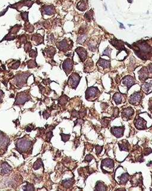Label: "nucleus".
<instances>
[{
    "label": "nucleus",
    "mask_w": 152,
    "mask_h": 191,
    "mask_svg": "<svg viewBox=\"0 0 152 191\" xmlns=\"http://www.w3.org/2000/svg\"><path fill=\"white\" fill-rule=\"evenodd\" d=\"M111 52H112V49L109 48V47H108L107 48H106V50H105V51H103V54H102V55H107L109 57H111Z\"/></svg>",
    "instance_id": "nucleus-31"
},
{
    "label": "nucleus",
    "mask_w": 152,
    "mask_h": 191,
    "mask_svg": "<svg viewBox=\"0 0 152 191\" xmlns=\"http://www.w3.org/2000/svg\"><path fill=\"white\" fill-rule=\"evenodd\" d=\"M134 110L131 107H128L127 108L124 109L122 112V115L123 118H127V119H130L132 116L134 114Z\"/></svg>",
    "instance_id": "nucleus-13"
},
{
    "label": "nucleus",
    "mask_w": 152,
    "mask_h": 191,
    "mask_svg": "<svg viewBox=\"0 0 152 191\" xmlns=\"http://www.w3.org/2000/svg\"><path fill=\"white\" fill-rule=\"evenodd\" d=\"M119 114V110L118 108H115L114 109V113H113V116H114V118L118 116Z\"/></svg>",
    "instance_id": "nucleus-45"
},
{
    "label": "nucleus",
    "mask_w": 152,
    "mask_h": 191,
    "mask_svg": "<svg viewBox=\"0 0 152 191\" xmlns=\"http://www.w3.org/2000/svg\"><path fill=\"white\" fill-rule=\"evenodd\" d=\"M142 88H143V90L144 92H146V94H149L150 90L152 88V83L145 82L144 84H143Z\"/></svg>",
    "instance_id": "nucleus-23"
},
{
    "label": "nucleus",
    "mask_w": 152,
    "mask_h": 191,
    "mask_svg": "<svg viewBox=\"0 0 152 191\" xmlns=\"http://www.w3.org/2000/svg\"><path fill=\"white\" fill-rule=\"evenodd\" d=\"M47 54L49 57H51V56H53L54 55V54L55 53V50H54L52 47H51V48L49 49L48 50H47Z\"/></svg>",
    "instance_id": "nucleus-33"
},
{
    "label": "nucleus",
    "mask_w": 152,
    "mask_h": 191,
    "mask_svg": "<svg viewBox=\"0 0 152 191\" xmlns=\"http://www.w3.org/2000/svg\"><path fill=\"white\" fill-rule=\"evenodd\" d=\"M33 128H34L33 125H28V126H27L26 127V130L27 132H31V131L33 130Z\"/></svg>",
    "instance_id": "nucleus-40"
},
{
    "label": "nucleus",
    "mask_w": 152,
    "mask_h": 191,
    "mask_svg": "<svg viewBox=\"0 0 152 191\" xmlns=\"http://www.w3.org/2000/svg\"><path fill=\"white\" fill-rule=\"evenodd\" d=\"M12 169L10 166H9V164L5 163H3L1 165V173L2 174H9L11 171Z\"/></svg>",
    "instance_id": "nucleus-16"
},
{
    "label": "nucleus",
    "mask_w": 152,
    "mask_h": 191,
    "mask_svg": "<svg viewBox=\"0 0 152 191\" xmlns=\"http://www.w3.org/2000/svg\"><path fill=\"white\" fill-rule=\"evenodd\" d=\"M111 131L113 135L119 138L122 137L124 135V127H113L111 129Z\"/></svg>",
    "instance_id": "nucleus-7"
},
{
    "label": "nucleus",
    "mask_w": 152,
    "mask_h": 191,
    "mask_svg": "<svg viewBox=\"0 0 152 191\" xmlns=\"http://www.w3.org/2000/svg\"><path fill=\"white\" fill-rule=\"evenodd\" d=\"M113 99L117 105L120 104L122 102V96L121 94L115 93L113 95Z\"/></svg>",
    "instance_id": "nucleus-21"
},
{
    "label": "nucleus",
    "mask_w": 152,
    "mask_h": 191,
    "mask_svg": "<svg viewBox=\"0 0 152 191\" xmlns=\"http://www.w3.org/2000/svg\"><path fill=\"white\" fill-rule=\"evenodd\" d=\"M98 64L104 69H107V68L110 67L111 66L110 60H106L102 59V58H100L99 60L98 61Z\"/></svg>",
    "instance_id": "nucleus-17"
},
{
    "label": "nucleus",
    "mask_w": 152,
    "mask_h": 191,
    "mask_svg": "<svg viewBox=\"0 0 152 191\" xmlns=\"http://www.w3.org/2000/svg\"><path fill=\"white\" fill-rule=\"evenodd\" d=\"M100 94L98 88L96 87H90L87 89L86 92V98L88 100L91 99H94V98L98 96Z\"/></svg>",
    "instance_id": "nucleus-4"
},
{
    "label": "nucleus",
    "mask_w": 152,
    "mask_h": 191,
    "mask_svg": "<svg viewBox=\"0 0 152 191\" xmlns=\"http://www.w3.org/2000/svg\"><path fill=\"white\" fill-rule=\"evenodd\" d=\"M102 149H103V147H101V146L99 145H96V150L97 155H99V154H101Z\"/></svg>",
    "instance_id": "nucleus-36"
},
{
    "label": "nucleus",
    "mask_w": 152,
    "mask_h": 191,
    "mask_svg": "<svg viewBox=\"0 0 152 191\" xmlns=\"http://www.w3.org/2000/svg\"><path fill=\"white\" fill-rule=\"evenodd\" d=\"M61 138H62V141H64V142H66L67 141H68L70 139V135H65V134H62V133H61Z\"/></svg>",
    "instance_id": "nucleus-32"
},
{
    "label": "nucleus",
    "mask_w": 152,
    "mask_h": 191,
    "mask_svg": "<svg viewBox=\"0 0 152 191\" xmlns=\"http://www.w3.org/2000/svg\"><path fill=\"white\" fill-rule=\"evenodd\" d=\"M30 48H31V45L30 42H28L25 45V50L26 51H28L29 50H30Z\"/></svg>",
    "instance_id": "nucleus-43"
},
{
    "label": "nucleus",
    "mask_w": 152,
    "mask_h": 191,
    "mask_svg": "<svg viewBox=\"0 0 152 191\" xmlns=\"http://www.w3.org/2000/svg\"><path fill=\"white\" fill-rule=\"evenodd\" d=\"M80 76L77 73H74L68 79V84L72 88L76 89L80 80Z\"/></svg>",
    "instance_id": "nucleus-3"
},
{
    "label": "nucleus",
    "mask_w": 152,
    "mask_h": 191,
    "mask_svg": "<svg viewBox=\"0 0 152 191\" xmlns=\"http://www.w3.org/2000/svg\"><path fill=\"white\" fill-rule=\"evenodd\" d=\"M43 14L46 15H52L55 13V8L52 5L45 6L43 9Z\"/></svg>",
    "instance_id": "nucleus-18"
},
{
    "label": "nucleus",
    "mask_w": 152,
    "mask_h": 191,
    "mask_svg": "<svg viewBox=\"0 0 152 191\" xmlns=\"http://www.w3.org/2000/svg\"><path fill=\"white\" fill-rule=\"evenodd\" d=\"M149 70H150V72L152 74V64H150L149 65Z\"/></svg>",
    "instance_id": "nucleus-48"
},
{
    "label": "nucleus",
    "mask_w": 152,
    "mask_h": 191,
    "mask_svg": "<svg viewBox=\"0 0 152 191\" xmlns=\"http://www.w3.org/2000/svg\"><path fill=\"white\" fill-rule=\"evenodd\" d=\"M131 48L134 50L135 54L142 60H148L150 58L152 48L146 41L137 42L131 45Z\"/></svg>",
    "instance_id": "nucleus-1"
},
{
    "label": "nucleus",
    "mask_w": 152,
    "mask_h": 191,
    "mask_svg": "<svg viewBox=\"0 0 152 191\" xmlns=\"http://www.w3.org/2000/svg\"><path fill=\"white\" fill-rule=\"evenodd\" d=\"M43 117H44L45 118H46H46H48L49 116H50V114H49V113H48L47 111H45L43 112Z\"/></svg>",
    "instance_id": "nucleus-47"
},
{
    "label": "nucleus",
    "mask_w": 152,
    "mask_h": 191,
    "mask_svg": "<svg viewBox=\"0 0 152 191\" xmlns=\"http://www.w3.org/2000/svg\"><path fill=\"white\" fill-rule=\"evenodd\" d=\"M134 125L137 129L140 130L145 129L146 128V121L142 117H139L137 118H135L134 121Z\"/></svg>",
    "instance_id": "nucleus-8"
},
{
    "label": "nucleus",
    "mask_w": 152,
    "mask_h": 191,
    "mask_svg": "<svg viewBox=\"0 0 152 191\" xmlns=\"http://www.w3.org/2000/svg\"><path fill=\"white\" fill-rule=\"evenodd\" d=\"M23 189L25 191H34L35 190V188H34L33 185L32 184H30L27 183V185L24 187Z\"/></svg>",
    "instance_id": "nucleus-29"
},
{
    "label": "nucleus",
    "mask_w": 152,
    "mask_h": 191,
    "mask_svg": "<svg viewBox=\"0 0 152 191\" xmlns=\"http://www.w3.org/2000/svg\"><path fill=\"white\" fill-rule=\"evenodd\" d=\"M68 45L67 43L65 40H62V41L60 42V46L58 47V48L60 50L62 51H65L67 50V47H68Z\"/></svg>",
    "instance_id": "nucleus-24"
},
{
    "label": "nucleus",
    "mask_w": 152,
    "mask_h": 191,
    "mask_svg": "<svg viewBox=\"0 0 152 191\" xmlns=\"http://www.w3.org/2000/svg\"><path fill=\"white\" fill-rule=\"evenodd\" d=\"M53 136V134H52V132H51V131H49L48 133L46 134V138L47 139H49V140H51V138Z\"/></svg>",
    "instance_id": "nucleus-46"
},
{
    "label": "nucleus",
    "mask_w": 152,
    "mask_h": 191,
    "mask_svg": "<svg viewBox=\"0 0 152 191\" xmlns=\"http://www.w3.org/2000/svg\"><path fill=\"white\" fill-rule=\"evenodd\" d=\"M122 82L124 85H125L127 86L128 91L133 85L135 84L134 78L131 76H125V77H124V79H123L122 80Z\"/></svg>",
    "instance_id": "nucleus-10"
},
{
    "label": "nucleus",
    "mask_w": 152,
    "mask_h": 191,
    "mask_svg": "<svg viewBox=\"0 0 152 191\" xmlns=\"http://www.w3.org/2000/svg\"><path fill=\"white\" fill-rule=\"evenodd\" d=\"M102 166V167H109L110 169H112L114 167V163H113V161L111 159H106L102 161V166Z\"/></svg>",
    "instance_id": "nucleus-15"
},
{
    "label": "nucleus",
    "mask_w": 152,
    "mask_h": 191,
    "mask_svg": "<svg viewBox=\"0 0 152 191\" xmlns=\"http://www.w3.org/2000/svg\"><path fill=\"white\" fill-rule=\"evenodd\" d=\"M73 181H74L73 178L65 180H64L62 182V185L65 187V188H69L71 186V185L73 184Z\"/></svg>",
    "instance_id": "nucleus-25"
},
{
    "label": "nucleus",
    "mask_w": 152,
    "mask_h": 191,
    "mask_svg": "<svg viewBox=\"0 0 152 191\" xmlns=\"http://www.w3.org/2000/svg\"><path fill=\"white\" fill-rule=\"evenodd\" d=\"M148 72L149 71H148L147 68L146 67H143L139 71V79L142 81H144L145 80H146L148 78V76H149V72Z\"/></svg>",
    "instance_id": "nucleus-14"
},
{
    "label": "nucleus",
    "mask_w": 152,
    "mask_h": 191,
    "mask_svg": "<svg viewBox=\"0 0 152 191\" xmlns=\"http://www.w3.org/2000/svg\"><path fill=\"white\" fill-rule=\"evenodd\" d=\"M77 9L80 10V11H84L87 9V5L83 1H80L79 4H78Z\"/></svg>",
    "instance_id": "nucleus-27"
},
{
    "label": "nucleus",
    "mask_w": 152,
    "mask_h": 191,
    "mask_svg": "<svg viewBox=\"0 0 152 191\" xmlns=\"http://www.w3.org/2000/svg\"><path fill=\"white\" fill-rule=\"evenodd\" d=\"M109 119H110V118H109ZM109 119L108 118V119H105V118H103V120L104 121H102V124H103V125H104V126H105V127L108 126V125H109V122H110V120H109Z\"/></svg>",
    "instance_id": "nucleus-38"
},
{
    "label": "nucleus",
    "mask_w": 152,
    "mask_h": 191,
    "mask_svg": "<svg viewBox=\"0 0 152 191\" xmlns=\"http://www.w3.org/2000/svg\"><path fill=\"white\" fill-rule=\"evenodd\" d=\"M36 52H35V51H33V50H31V51H30V57H33V58H35V57H36Z\"/></svg>",
    "instance_id": "nucleus-44"
},
{
    "label": "nucleus",
    "mask_w": 152,
    "mask_h": 191,
    "mask_svg": "<svg viewBox=\"0 0 152 191\" xmlns=\"http://www.w3.org/2000/svg\"><path fill=\"white\" fill-rule=\"evenodd\" d=\"M27 14H28V13H26V12L21 14V16H22V18L24 21H27V19H28V15H27Z\"/></svg>",
    "instance_id": "nucleus-42"
},
{
    "label": "nucleus",
    "mask_w": 152,
    "mask_h": 191,
    "mask_svg": "<svg viewBox=\"0 0 152 191\" xmlns=\"http://www.w3.org/2000/svg\"><path fill=\"white\" fill-rule=\"evenodd\" d=\"M120 146V148L121 151H129V144H128V142L123 140V141L120 142L118 144Z\"/></svg>",
    "instance_id": "nucleus-19"
},
{
    "label": "nucleus",
    "mask_w": 152,
    "mask_h": 191,
    "mask_svg": "<svg viewBox=\"0 0 152 191\" xmlns=\"http://www.w3.org/2000/svg\"><path fill=\"white\" fill-rule=\"evenodd\" d=\"M67 99H68V97H67V96H65V95H63V96H61V98H60V101H59V104H61L62 106L65 104L67 102Z\"/></svg>",
    "instance_id": "nucleus-28"
},
{
    "label": "nucleus",
    "mask_w": 152,
    "mask_h": 191,
    "mask_svg": "<svg viewBox=\"0 0 152 191\" xmlns=\"http://www.w3.org/2000/svg\"><path fill=\"white\" fill-rule=\"evenodd\" d=\"M118 179L120 180V183L125 185V184L128 182V179H129V174L128 173H124L121 176L118 177Z\"/></svg>",
    "instance_id": "nucleus-20"
},
{
    "label": "nucleus",
    "mask_w": 152,
    "mask_h": 191,
    "mask_svg": "<svg viewBox=\"0 0 152 191\" xmlns=\"http://www.w3.org/2000/svg\"><path fill=\"white\" fill-rule=\"evenodd\" d=\"M41 166H43V163H42V160H41L40 159H39L34 163L33 167V169H35V170H38V169H40Z\"/></svg>",
    "instance_id": "nucleus-26"
},
{
    "label": "nucleus",
    "mask_w": 152,
    "mask_h": 191,
    "mask_svg": "<svg viewBox=\"0 0 152 191\" xmlns=\"http://www.w3.org/2000/svg\"><path fill=\"white\" fill-rule=\"evenodd\" d=\"M107 189V187L103 182H98L97 183L96 186L95 187V190L96 191H106Z\"/></svg>",
    "instance_id": "nucleus-22"
},
{
    "label": "nucleus",
    "mask_w": 152,
    "mask_h": 191,
    "mask_svg": "<svg viewBox=\"0 0 152 191\" xmlns=\"http://www.w3.org/2000/svg\"><path fill=\"white\" fill-rule=\"evenodd\" d=\"M93 16V12L92 10H90L85 14V17L86 19L90 20V19H92Z\"/></svg>",
    "instance_id": "nucleus-34"
},
{
    "label": "nucleus",
    "mask_w": 152,
    "mask_h": 191,
    "mask_svg": "<svg viewBox=\"0 0 152 191\" xmlns=\"http://www.w3.org/2000/svg\"><path fill=\"white\" fill-rule=\"evenodd\" d=\"M86 38H87L86 35H81V36H80L78 38L77 42L79 43H80V44H82V43H83V42L85 41Z\"/></svg>",
    "instance_id": "nucleus-30"
},
{
    "label": "nucleus",
    "mask_w": 152,
    "mask_h": 191,
    "mask_svg": "<svg viewBox=\"0 0 152 191\" xmlns=\"http://www.w3.org/2000/svg\"><path fill=\"white\" fill-rule=\"evenodd\" d=\"M152 153V149L150 148H147V149H146L144 151V155H147L149 154Z\"/></svg>",
    "instance_id": "nucleus-41"
},
{
    "label": "nucleus",
    "mask_w": 152,
    "mask_h": 191,
    "mask_svg": "<svg viewBox=\"0 0 152 191\" xmlns=\"http://www.w3.org/2000/svg\"><path fill=\"white\" fill-rule=\"evenodd\" d=\"M9 142V138L2 132H0V147H7Z\"/></svg>",
    "instance_id": "nucleus-12"
},
{
    "label": "nucleus",
    "mask_w": 152,
    "mask_h": 191,
    "mask_svg": "<svg viewBox=\"0 0 152 191\" xmlns=\"http://www.w3.org/2000/svg\"><path fill=\"white\" fill-rule=\"evenodd\" d=\"M16 147H17V151L21 153V152H26L31 147V141L29 139L23 138L19 139L16 144Z\"/></svg>",
    "instance_id": "nucleus-2"
},
{
    "label": "nucleus",
    "mask_w": 152,
    "mask_h": 191,
    "mask_svg": "<svg viewBox=\"0 0 152 191\" xmlns=\"http://www.w3.org/2000/svg\"><path fill=\"white\" fill-rule=\"evenodd\" d=\"M20 61H17V62H16L15 63H14L13 65H12L11 68L13 69H17V68L19 67V65H20Z\"/></svg>",
    "instance_id": "nucleus-39"
},
{
    "label": "nucleus",
    "mask_w": 152,
    "mask_h": 191,
    "mask_svg": "<svg viewBox=\"0 0 152 191\" xmlns=\"http://www.w3.org/2000/svg\"><path fill=\"white\" fill-rule=\"evenodd\" d=\"M120 28H124V29H125V27H124V26L122 25V24L121 23H120Z\"/></svg>",
    "instance_id": "nucleus-50"
},
{
    "label": "nucleus",
    "mask_w": 152,
    "mask_h": 191,
    "mask_svg": "<svg viewBox=\"0 0 152 191\" xmlns=\"http://www.w3.org/2000/svg\"><path fill=\"white\" fill-rule=\"evenodd\" d=\"M2 94H3V92H2V91L0 90V103H1V98H2Z\"/></svg>",
    "instance_id": "nucleus-49"
},
{
    "label": "nucleus",
    "mask_w": 152,
    "mask_h": 191,
    "mask_svg": "<svg viewBox=\"0 0 152 191\" xmlns=\"http://www.w3.org/2000/svg\"><path fill=\"white\" fill-rule=\"evenodd\" d=\"M63 69L65 70V73L67 74H68V73H70L72 70V61L70 59H67L62 64Z\"/></svg>",
    "instance_id": "nucleus-9"
},
{
    "label": "nucleus",
    "mask_w": 152,
    "mask_h": 191,
    "mask_svg": "<svg viewBox=\"0 0 152 191\" xmlns=\"http://www.w3.org/2000/svg\"><path fill=\"white\" fill-rule=\"evenodd\" d=\"M142 98V95L141 92H135L130 96L129 102L130 104L132 105L136 106L137 104H139L141 101V99Z\"/></svg>",
    "instance_id": "nucleus-6"
},
{
    "label": "nucleus",
    "mask_w": 152,
    "mask_h": 191,
    "mask_svg": "<svg viewBox=\"0 0 152 191\" xmlns=\"http://www.w3.org/2000/svg\"><path fill=\"white\" fill-rule=\"evenodd\" d=\"M93 159V157L91 155H90V154H89V155H87V156L86 157L84 160L87 162H90L91 160H92Z\"/></svg>",
    "instance_id": "nucleus-37"
},
{
    "label": "nucleus",
    "mask_w": 152,
    "mask_h": 191,
    "mask_svg": "<svg viewBox=\"0 0 152 191\" xmlns=\"http://www.w3.org/2000/svg\"><path fill=\"white\" fill-rule=\"evenodd\" d=\"M27 65H28L29 68H33L37 65L36 62H35V61H33V60H30L29 61Z\"/></svg>",
    "instance_id": "nucleus-35"
},
{
    "label": "nucleus",
    "mask_w": 152,
    "mask_h": 191,
    "mask_svg": "<svg viewBox=\"0 0 152 191\" xmlns=\"http://www.w3.org/2000/svg\"><path fill=\"white\" fill-rule=\"evenodd\" d=\"M30 99L29 95H27L26 92H23L21 93L17 94V96L16 97V102L14 103V106H17L19 104H23L27 101Z\"/></svg>",
    "instance_id": "nucleus-5"
},
{
    "label": "nucleus",
    "mask_w": 152,
    "mask_h": 191,
    "mask_svg": "<svg viewBox=\"0 0 152 191\" xmlns=\"http://www.w3.org/2000/svg\"><path fill=\"white\" fill-rule=\"evenodd\" d=\"M76 51L78 55H79L80 57V58L81 60V61L82 62L85 61V60L87 58V53L86 50L84 48L82 47H79L76 50Z\"/></svg>",
    "instance_id": "nucleus-11"
}]
</instances>
